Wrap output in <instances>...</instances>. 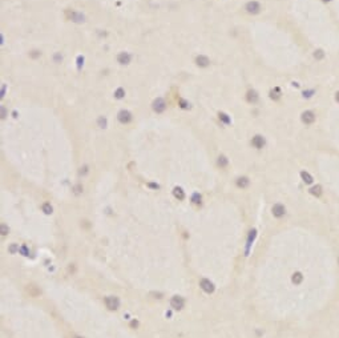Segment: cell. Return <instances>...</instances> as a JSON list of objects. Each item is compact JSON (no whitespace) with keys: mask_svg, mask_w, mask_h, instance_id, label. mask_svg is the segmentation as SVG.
Returning <instances> with one entry per match:
<instances>
[{"mask_svg":"<svg viewBox=\"0 0 339 338\" xmlns=\"http://www.w3.org/2000/svg\"><path fill=\"white\" fill-rule=\"evenodd\" d=\"M105 305L109 310H117L118 306H120V299L114 296H109L105 298Z\"/></svg>","mask_w":339,"mask_h":338,"instance_id":"obj_1","label":"cell"},{"mask_svg":"<svg viewBox=\"0 0 339 338\" xmlns=\"http://www.w3.org/2000/svg\"><path fill=\"white\" fill-rule=\"evenodd\" d=\"M245 9H246L249 13H253V15H255V13H258L259 11H261V4L258 3V1H249V3L245 6Z\"/></svg>","mask_w":339,"mask_h":338,"instance_id":"obj_2","label":"cell"},{"mask_svg":"<svg viewBox=\"0 0 339 338\" xmlns=\"http://www.w3.org/2000/svg\"><path fill=\"white\" fill-rule=\"evenodd\" d=\"M153 111L157 112V113H161V112L165 111L166 108V103L164 101V99H161V97H157L156 100L153 101Z\"/></svg>","mask_w":339,"mask_h":338,"instance_id":"obj_3","label":"cell"},{"mask_svg":"<svg viewBox=\"0 0 339 338\" xmlns=\"http://www.w3.org/2000/svg\"><path fill=\"white\" fill-rule=\"evenodd\" d=\"M67 16H68V19L69 20H72V21H75V23H83V21L85 20V16L83 15V13H80V12H75V11H68L67 12Z\"/></svg>","mask_w":339,"mask_h":338,"instance_id":"obj_4","label":"cell"},{"mask_svg":"<svg viewBox=\"0 0 339 338\" xmlns=\"http://www.w3.org/2000/svg\"><path fill=\"white\" fill-rule=\"evenodd\" d=\"M200 288H201V289L204 290L205 293H213L214 292V285H213V282H210V281L206 280V278H204V280L200 281Z\"/></svg>","mask_w":339,"mask_h":338,"instance_id":"obj_5","label":"cell"},{"mask_svg":"<svg viewBox=\"0 0 339 338\" xmlns=\"http://www.w3.org/2000/svg\"><path fill=\"white\" fill-rule=\"evenodd\" d=\"M117 119H118V121H120L121 124H128L130 120H132V115H130V112H128V111H125V109H123V111L118 112Z\"/></svg>","mask_w":339,"mask_h":338,"instance_id":"obj_6","label":"cell"},{"mask_svg":"<svg viewBox=\"0 0 339 338\" xmlns=\"http://www.w3.org/2000/svg\"><path fill=\"white\" fill-rule=\"evenodd\" d=\"M170 305L173 309H176V310H181V309L184 308V299L182 297L180 296H174L173 298H172L170 301Z\"/></svg>","mask_w":339,"mask_h":338,"instance_id":"obj_7","label":"cell"},{"mask_svg":"<svg viewBox=\"0 0 339 338\" xmlns=\"http://www.w3.org/2000/svg\"><path fill=\"white\" fill-rule=\"evenodd\" d=\"M302 121L305 124H312L315 121V115L311 111H306L302 113Z\"/></svg>","mask_w":339,"mask_h":338,"instance_id":"obj_8","label":"cell"},{"mask_svg":"<svg viewBox=\"0 0 339 338\" xmlns=\"http://www.w3.org/2000/svg\"><path fill=\"white\" fill-rule=\"evenodd\" d=\"M285 213H286V209L282 204H275V205L273 206V215L275 216V217H282Z\"/></svg>","mask_w":339,"mask_h":338,"instance_id":"obj_9","label":"cell"},{"mask_svg":"<svg viewBox=\"0 0 339 338\" xmlns=\"http://www.w3.org/2000/svg\"><path fill=\"white\" fill-rule=\"evenodd\" d=\"M117 61L120 64H123V65L129 64L130 63V55L128 53V52H120L118 56H117Z\"/></svg>","mask_w":339,"mask_h":338,"instance_id":"obj_10","label":"cell"},{"mask_svg":"<svg viewBox=\"0 0 339 338\" xmlns=\"http://www.w3.org/2000/svg\"><path fill=\"white\" fill-rule=\"evenodd\" d=\"M251 144H253V147H255L257 149H261V148H263V145H265V139L262 136H254L253 137V140H251Z\"/></svg>","mask_w":339,"mask_h":338,"instance_id":"obj_11","label":"cell"},{"mask_svg":"<svg viewBox=\"0 0 339 338\" xmlns=\"http://www.w3.org/2000/svg\"><path fill=\"white\" fill-rule=\"evenodd\" d=\"M195 63H197L198 67L205 68V67H207L210 64V60H209V58H206L204 55H200V56H197V59H195Z\"/></svg>","mask_w":339,"mask_h":338,"instance_id":"obj_12","label":"cell"},{"mask_svg":"<svg viewBox=\"0 0 339 338\" xmlns=\"http://www.w3.org/2000/svg\"><path fill=\"white\" fill-rule=\"evenodd\" d=\"M246 99L249 103H257L258 101V95H257L255 91H249L246 95Z\"/></svg>","mask_w":339,"mask_h":338,"instance_id":"obj_13","label":"cell"},{"mask_svg":"<svg viewBox=\"0 0 339 338\" xmlns=\"http://www.w3.org/2000/svg\"><path fill=\"white\" fill-rule=\"evenodd\" d=\"M173 194H174V197L176 198H178V200H184L185 198V193H184V190H182V188H180V187H176L173 189Z\"/></svg>","mask_w":339,"mask_h":338,"instance_id":"obj_14","label":"cell"},{"mask_svg":"<svg viewBox=\"0 0 339 338\" xmlns=\"http://www.w3.org/2000/svg\"><path fill=\"white\" fill-rule=\"evenodd\" d=\"M237 185L238 188H246L249 185V178L247 177H240L237 180Z\"/></svg>","mask_w":339,"mask_h":338,"instance_id":"obj_15","label":"cell"},{"mask_svg":"<svg viewBox=\"0 0 339 338\" xmlns=\"http://www.w3.org/2000/svg\"><path fill=\"white\" fill-rule=\"evenodd\" d=\"M310 193L314 194V196H321V194H322V187H321V185H315V187H312L311 189H310Z\"/></svg>","mask_w":339,"mask_h":338,"instance_id":"obj_16","label":"cell"},{"mask_svg":"<svg viewBox=\"0 0 339 338\" xmlns=\"http://www.w3.org/2000/svg\"><path fill=\"white\" fill-rule=\"evenodd\" d=\"M300 177H302V180L306 182V184H311L312 182V177L307 172H300Z\"/></svg>","mask_w":339,"mask_h":338,"instance_id":"obj_17","label":"cell"},{"mask_svg":"<svg viewBox=\"0 0 339 338\" xmlns=\"http://www.w3.org/2000/svg\"><path fill=\"white\" fill-rule=\"evenodd\" d=\"M41 209H43V212H44L45 215H51V213H52V206H51V204H48V202L43 204Z\"/></svg>","mask_w":339,"mask_h":338,"instance_id":"obj_18","label":"cell"},{"mask_svg":"<svg viewBox=\"0 0 339 338\" xmlns=\"http://www.w3.org/2000/svg\"><path fill=\"white\" fill-rule=\"evenodd\" d=\"M218 117H219V120L223 121L225 124H230V117H229V116L226 115V113H223V112H219Z\"/></svg>","mask_w":339,"mask_h":338,"instance_id":"obj_19","label":"cell"},{"mask_svg":"<svg viewBox=\"0 0 339 338\" xmlns=\"http://www.w3.org/2000/svg\"><path fill=\"white\" fill-rule=\"evenodd\" d=\"M302 280H303V276L300 274V273H295V274L293 276V282L297 285H299L300 282H302Z\"/></svg>","mask_w":339,"mask_h":338,"instance_id":"obj_20","label":"cell"},{"mask_svg":"<svg viewBox=\"0 0 339 338\" xmlns=\"http://www.w3.org/2000/svg\"><path fill=\"white\" fill-rule=\"evenodd\" d=\"M218 165L222 166V168H225V166L228 165V158H226L225 156H219L218 157Z\"/></svg>","mask_w":339,"mask_h":338,"instance_id":"obj_21","label":"cell"},{"mask_svg":"<svg viewBox=\"0 0 339 338\" xmlns=\"http://www.w3.org/2000/svg\"><path fill=\"white\" fill-rule=\"evenodd\" d=\"M124 96H125V91H124L123 88H118L117 91L114 92V97L116 99H123Z\"/></svg>","mask_w":339,"mask_h":338,"instance_id":"obj_22","label":"cell"},{"mask_svg":"<svg viewBox=\"0 0 339 338\" xmlns=\"http://www.w3.org/2000/svg\"><path fill=\"white\" fill-rule=\"evenodd\" d=\"M97 123H99V127L100 128H105V127H106V119H105L104 116H100L99 120H97Z\"/></svg>","mask_w":339,"mask_h":338,"instance_id":"obj_23","label":"cell"},{"mask_svg":"<svg viewBox=\"0 0 339 338\" xmlns=\"http://www.w3.org/2000/svg\"><path fill=\"white\" fill-rule=\"evenodd\" d=\"M323 56H324V52L322 51V49H317V51L314 52V58H315V59H318V60L323 59Z\"/></svg>","mask_w":339,"mask_h":338,"instance_id":"obj_24","label":"cell"},{"mask_svg":"<svg viewBox=\"0 0 339 338\" xmlns=\"http://www.w3.org/2000/svg\"><path fill=\"white\" fill-rule=\"evenodd\" d=\"M192 201L194 202V204H201V194H200V193H194L192 196Z\"/></svg>","mask_w":339,"mask_h":338,"instance_id":"obj_25","label":"cell"},{"mask_svg":"<svg viewBox=\"0 0 339 338\" xmlns=\"http://www.w3.org/2000/svg\"><path fill=\"white\" fill-rule=\"evenodd\" d=\"M19 252H20L23 256H29V250H28V248L25 246V245H23V246H20V249H19Z\"/></svg>","mask_w":339,"mask_h":338,"instance_id":"obj_26","label":"cell"},{"mask_svg":"<svg viewBox=\"0 0 339 338\" xmlns=\"http://www.w3.org/2000/svg\"><path fill=\"white\" fill-rule=\"evenodd\" d=\"M271 97H273V99H278L279 97V88H275L274 91H271Z\"/></svg>","mask_w":339,"mask_h":338,"instance_id":"obj_27","label":"cell"},{"mask_svg":"<svg viewBox=\"0 0 339 338\" xmlns=\"http://www.w3.org/2000/svg\"><path fill=\"white\" fill-rule=\"evenodd\" d=\"M73 190H75L76 194H80L81 192H83V187H81V185H76V187L73 188Z\"/></svg>","mask_w":339,"mask_h":338,"instance_id":"obj_28","label":"cell"},{"mask_svg":"<svg viewBox=\"0 0 339 338\" xmlns=\"http://www.w3.org/2000/svg\"><path fill=\"white\" fill-rule=\"evenodd\" d=\"M0 229H1V234H3V236H6L7 233H8V228H7L4 224L1 225V228H0Z\"/></svg>","mask_w":339,"mask_h":338,"instance_id":"obj_29","label":"cell"},{"mask_svg":"<svg viewBox=\"0 0 339 338\" xmlns=\"http://www.w3.org/2000/svg\"><path fill=\"white\" fill-rule=\"evenodd\" d=\"M180 104H181V108H188V107H189V104L186 103L185 100H182V99H180Z\"/></svg>","mask_w":339,"mask_h":338,"instance_id":"obj_30","label":"cell"},{"mask_svg":"<svg viewBox=\"0 0 339 338\" xmlns=\"http://www.w3.org/2000/svg\"><path fill=\"white\" fill-rule=\"evenodd\" d=\"M31 56H32V58H37V56H40V52L39 51H33L32 53H31Z\"/></svg>","mask_w":339,"mask_h":338,"instance_id":"obj_31","label":"cell"},{"mask_svg":"<svg viewBox=\"0 0 339 338\" xmlns=\"http://www.w3.org/2000/svg\"><path fill=\"white\" fill-rule=\"evenodd\" d=\"M87 169H88V168H87V166H84V168H81V170H80V175H85V173H87V172H88Z\"/></svg>","mask_w":339,"mask_h":338,"instance_id":"obj_32","label":"cell"},{"mask_svg":"<svg viewBox=\"0 0 339 338\" xmlns=\"http://www.w3.org/2000/svg\"><path fill=\"white\" fill-rule=\"evenodd\" d=\"M16 249H18V246H16V245H12V246L9 248V250L12 252V253H13V252H15V250H16Z\"/></svg>","mask_w":339,"mask_h":338,"instance_id":"obj_33","label":"cell"},{"mask_svg":"<svg viewBox=\"0 0 339 338\" xmlns=\"http://www.w3.org/2000/svg\"><path fill=\"white\" fill-rule=\"evenodd\" d=\"M77 61H78V68H80V67H81V61H84V59H83V58H81V56H80Z\"/></svg>","mask_w":339,"mask_h":338,"instance_id":"obj_34","label":"cell"},{"mask_svg":"<svg viewBox=\"0 0 339 338\" xmlns=\"http://www.w3.org/2000/svg\"><path fill=\"white\" fill-rule=\"evenodd\" d=\"M137 321H132V327H137Z\"/></svg>","mask_w":339,"mask_h":338,"instance_id":"obj_35","label":"cell"},{"mask_svg":"<svg viewBox=\"0 0 339 338\" xmlns=\"http://www.w3.org/2000/svg\"><path fill=\"white\" fill-rule=\"evenodd\" d=\"M335 100L339 103V92H336V95H335Z\"/></svg>","mask_w":339,"mask_h":338,"instance_id":"obj_36","label":"cell"},{"mask_svg":"<svg viewBox=\"0 0 339 338\" xmlns=\"http://www.w3.org/2000/svg\"><path fill=\"white\" fill-rule=\"evenodd\" d=\"M323 1H330V0H323Z\"/></svg>","mask_w":339,"mask_h":338,"instance_id":"obj_37","label":"cell"},{"mask_svg":"<svg viewBox=\"0 0 339 338\" xmlns=\"http://www.w3.org/2000/svg\"><path fill=\"white\" fill-rule=\"evenodd\" d=\"M76 338H78V337H76Z\"/></svg>","mask_w":339,"mask_h":338,"instance_id":"obj_38","label":"cell"}]
</instances>
